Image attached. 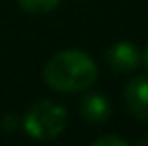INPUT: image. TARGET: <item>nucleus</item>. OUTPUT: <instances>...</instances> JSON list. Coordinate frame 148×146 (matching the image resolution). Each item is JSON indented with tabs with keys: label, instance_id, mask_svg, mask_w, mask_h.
<instances>
[{
	"label": "nucleus",
	"instance_id": "nucleus-6",
	"mask_svg": "<svg viewBox=\"0 0 148 146\" xmlns=\"http://www.w3.org/2000/svg\"><path fill=\"white\" fill-rule=\"evenodd\" d=\"M18 4L30 14H46L60 4V0H18Z\"/></svg>",
	"mask_w": 148,
	"mask_h": 146
},
{
	"label": "nucleus",
	"instance_id": "nucleus-7",
	"mask_svg": "<svg viewBox=\"0 0 148 146\" xmlns=\"http://www.w3.org/2000/svg\"><path fill=\"white\" fill-rule=\"evenodd\" d=\"M92 144L94 146H126L128 142L120 136H102V138H96Z\"/></svg>",
	"mask_w": 148,
	"mask_h": 146
},
{
	"label": "nucleus",
	"instance_id": "nucleus-9",
	"mask_svg": "<svg viewBox=\"0 0 148 146\" xmlns=\"http://www.w3.org/2000/svg\"><path fill=\"white\" fill-rule=\"evenodd\" d=\"M136 142H138V144H142V146H144V144L148 146V136H146V138H138Z\"/></svg>",
	"mask_w": 148,
	"mask_h": 146
},
{
	"label": "nucleus",
	"instance_id": "nucleus-3",
	"mask_svg": "<svg viewBox=\"0 0 148 146\" xmlns=\"http://www.w3.org/2000/svg\"><path fill=\"white\" fill-rule=\"evenodd\" d=\"M106 62L116 72H132L140 66L142 54L138 46L132 42H116L106 52Z\"/></svg>",
	"mask_w": 148,
	"mask_h": 146
},
{
	"label": "nucleus",
	"instance_id": "nucleus-2",
	"mask_svg": "<svg viewBox=\"0 0 148 146\" xmlns=\"http://www.w3.org/2000/svg\"><path fill=\"white\" fill-rule=\"evenodd\" d=\"M66 120L68 112L64 106L50 100H40L28 108L22 124L28 136L36 140H52L64 130Z\"/></svg>",
	"mask_w": 148,
	"mask_h": 146
},
{
	"label": "nucleus",
	"instance_id": "nucleus-5",
	"mask_svg": "<svg viewBox=\"0 0 148 146\" xmlns=\"http://www.w3.org/2000/svg\"><path fill=\"white\" fill-rule=\"evenodd\" d=\"M80 114L92 124H102L110 118V102L104 94H88L80 102Z\"/></svg>",
	"mask_w": 148,
	"mask_h": 146
},
{
	"label": "nucleus",
	"instance_id": "nucleus-10",
	"mask_svg": "<svg viewBox=\"0 0 148 146\" xmlns=\"http://www.w3.org/2000/svg\"><path fill=\"white\" fill-rule=\"evenodd\" d=\"M144 62H146V66H148V44H146V50H144Z\"/></svg>",
	"mask_w": 148,
	"mask_h": 146
},
{
	"label": "nucleus",
	"instance_id": "nucleus-8",
	"mask_svg": "<svg viewBox=\"0 0 148 146\" xmlns=\"http://www.w3.org/2000/svg\"><path fill=\"white\" fill-rule=\"evenodd\" d=\"M0 124H2V128H4V130L12 132V130H16V126H18V118H14L12 114H6V116L0 120Z\"/></svg>",
	"mask_w": 148,
	"mask_h": 146
},
{
	"label": "nucleus",
	"instance_id": "nucleus-1",
	"mask_svg": "<svg viewBox=\"0 0 148 146\" xmlns=\"http://www.w3.org/2000/svg\"><path fill=\"white\" fill-rule=\"evenodd\" d=\"M44 80L58 92H82L96 82L98 68L82 50H62L54 54L44 66Z\"/></svg>",
	"mask_w": 148,
	"mask_h": 146
},
{
	"label": "nucleus",
	"instance_id": "nucleus-4",
	"mask_svg": "<svg viewBox=\"0 0 148 146\" xmlns=\"http://www.w3.org/2000/svg\"><path fill=\"white\" fill-rule=\"evenodd\" d=\"M124 102L126 108L132 112V116L148 120V78L138 76L130 80L124 88Z\"/></svg>",
	"mask_w": 148,
	"mask_h": 146
}]
</instances>
